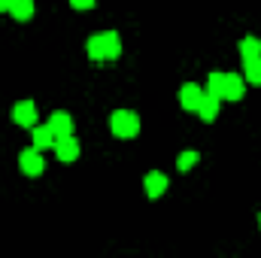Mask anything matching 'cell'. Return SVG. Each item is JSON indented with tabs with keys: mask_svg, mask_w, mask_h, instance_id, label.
Masks as SVG:
<instances>
[{
	"mask_svg": "<svg viewBox=\"0 0 261 258\" xmlns=\"http://www.w3.org/2000/svg\"><path fill=\"white\" fill-rule=\"evenodd\" d=\"M258 222H261V219H258Z\"/></svg>",
	"mask_w": 261,
	"mask_h": 258,
	"instance_id": "cell-18",
	"label": "cell"
},
{
	"mask_svg": "<svg viewBox=\"0 0 261 258\" xmlns=\"http://www.w3.org/2000/svg\"><path fill=\"white\" fill-rule=\"evenodd\" d=\"M110 128L119 140H134L140 134V116L134 110H116L113 119H110Z\"/></svg>",
	"mask_w": 261,
	"mask_h": 258,
	"instance_id": "cell-3",
	"label": "cell"
},
{
	"mask_svg": "<svg viewBox=\"0 0 261 258\" xmlns=\"http://www.w3.org/2000/svg\"><path fill=\"white\" fill-rule=\"evenodd\" d=\"M197 158H200V155H197L195 149H186V152H179V158H176V167H179V170H192V167L197 164Z\"/></svg>",
	"mask_w": 261,
	"mask_h": 258,
	"instance_id": "cell-15",
	"label": "cell"
},
{
	"mask_svg": "<svg viewBox=\"0 0 261 258\" xmlns=\"http://www.w3.org/2000/svg\"><path fill=\"white\" fill-rule=\"evenodd\" d=\"M206 91L216 94L219 100H240L246 94V79L237 76V73H210L206 79Z\"/></svg>",
	"mask_w": 261,
	"mask_h": 258,
	"instance_id": "cell-1",
	"label": "cell"
},
{
	"mask_svg": "<svg viewBox=\"0 0 261 258\" xmlns=\"http://www.w3.org/2000/svg\"><path fill=\"white\" fill-rule=\"evenodd\" d=\"M243 79L252 82V85H261V55L258 58H246V61H243Z\"/></svg>",
	"mask_w": 261,
	"mask_h": 258,
	"instance_id": "cell-13",
	"label": "cell"
},
{
	"mask_svg": "<svg viewBox=\"0 0 261 258\" xmlns=\"http://www.w3.org/2000/svg\"><path fill=\"white\" fill-rule=\"evenodd\" d=\"M31 131H34L31 137H34V146H37V149H52V146H55V134H52L49 125H34Z\"/></svg>",
	"mask_w": 261,
	"mask_h": 258,
	"instance_id": "cell-11",
	"label": "cell"
},
{
	"mask_svg": "<svg viewBox=\"0 0 261 258\" xmlns=\"http://www.w3.org/2000/svg\"><path fill=\"white\" fill-rule=\"evenodd\" d=\"M12 122L21 128H34L37 125V104L34 100H18L12 107Z\"/></svg>",
	"mask_w": 261,
	"mask_h": 258,
	"instance_id": "cell-6",
	"label": "cell"
},
{
	"mask_svg": "<svg viewBox=\"0 0 261 258\" xmlns=\"http://www.w3.org/2000/svg\"><path fill=\"white\" fill-rule=\"evenodd\" d=\"M203 91H206V88H200L197 82H186V85L179 88V104H182L189 113H195L197 104L203 100Z\"/></svg>",
	"mask_w": 261,
	"mask_h": 258,
	"instance_id": "cell-7",
	"label": "cell"
},
{
	"mask_svg": "<svg viewBox=\"0 0 261 258\" xmlns=\"http://www.w3.org/2000/svg\"><path fill=\"white\" fill-rule=\"evenodd\" d=\"M143 186H146V194L155 200V197H161V194L167 192V176L161 170H149L146 179H143Z\"/></svg>",
	"mask_w": 261,
	"mask_h": 258,
	"instance_id": "cell-8",
	"label": "cell"
},
{
	"mask_svg": "<svg viewBox=\"0 0 261 258\" xmlns=\"http://www.w3.org/2000/svg\"><path fill=\"white\" fill-rule=\"evenodd\" d=\"M9 6H12V0H0V12H9Z\"/></svg>",
	"mask_w": 261,
	"mask_h": 258,
	"instance_id": "cell-17",
	"label": "cell"
},
{
	"mask_svg": "<svg viewBox=\"0 0 261 258\" xmlns=\"http://www.w3.org/2000/svg\"><path fill=\"white\" fill-rule=\"evenodd\" d=\"M240 55H243V61H246V58H258L261 55V40L258 37H252V34L243 37V40H240Z\"/></svg>",
	"mask_w": 261,
	"mask_h": 258,
	"instance_id": "cell-14",
	"label": "cell"
},
{
	"mask_svg": "<svg viewBox=\"0 0 261 258\" xmlns=\"http://www.w3.org/2000/svg\"><path fill=\"white\" fill-rule=\"evenodd\" d=\"M34 0H12V6H9V15L15 18V21H28V18H34Z\"/></svg>",
	"mask_w": 261,
	"mask_h": 258,
	"instance_id": "cell-12",
	"label": "cell"
},
{
	"mask_svg": "<svg viewBox=\"0 0 261 258\" xmlns=\"http://www.w3.org/2000/svg\"><path fill=\"white\" fill-rule=\"evenodd\" d=\"M55 155H58V161L61 164H73L76 161V155H79V143H76V137L73 134H67V137H55Z\"/></svg>",
	"mask_w": 261,
	"mask_h": 258,
	"instance_id": "cell-5",
	"label": "cell"
},
{
	"mask_svg": "<svg viewBox=\"0 0 261 258\" xmlns=\"http://www.w3.org/2000/svg\"><path fill=\"white\" fill-rule=\"evenodd\" d=\"M18 167H21L24 176H40V173L46 170V161H43V155H40L37 146H28V149L18 155Z\"/></svg>",
	"mask_w": 261,
	"mask_h": 258,
	"instance_id": "cell-4",
	"label": "cell"
},
{
	"mask_svg": "<svg viewBox=\"0 0 261 258\" xmlns=\"http://www.w3.org/2000/svg\"><path fill=\"white\" fill-rule=\"evenodd\" d=\"M219 104H222V100H219L216 94L203 91V100L197 104V110H195V113L200 116V119H203V122H216V116H219Z\"/></svg>",
	"mask_w": 261,
	"mask_h": 258,
	"instance_id": "cell-10",
	"label": "cell"
},
{
	"mask_svg": "<svg viewBox=\"0 0 261 258\" xmlns=\"http://www.w3.org/2000/svg\"><path fill=\"white\" fill-rule=\"evenodd\" d=\"M85 52L88 58L94 61H116L122 55V40L116 31H100V34H91L88 43H85Z\"/></svg>",
	"mask_w": 261,
	"mask_h": 258,
	"instance_id": "cell-2",
	"label": "cell"
},
{
	"mask_svg": "<svg viewBox=\"0 0 261 258\" xmlns=\"http://www.w3.org/2000/svg\"><path fill=\"white\" fill-rule=\"evenodd\" d=\"M55 137H67V134H73V119H70V113L64 110H55L52 116H49V122H46Z\"/></svg>",
	"mask_w": 261,
	"mask_h": 258,
	"instance_id": "cell-9",
	"label": "cell"
},
{
	"mask_svg": "<svg viewBox=\"0 0 261 258\" xmlns=\"http://www.w3.org/2000/svg\"><path fill=\"white\" fill-rule=\"evenodd\" d=\"M70 6H73V9H91L94 0H70Z\"/></svg>",
	"mask_w": 261,
	"mask_h": 258,
	"instance_id": "cell-16",
	"label": "cell"
}]
</instances>
